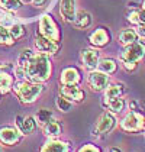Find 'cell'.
<instances>
[{"label":"cell","mask_w":145,"mask_h":152,"mask_svg":"<svg viewBox=\"0 0 145 152\" xmlns=\"http://www.w3.org/2000/svg\"><path fill=\"white\" fill-rule=\"evenodd\" d=\"M80 72L77 68L74 67H67L64 68L62 72H61V77H60V81L61 84L64 86H70V84H78L80 83Z\"/></svg>","instance_id":"13"},{"label":"cell","mask_w":145,"mask_h":152,"mask_svg":"<svg viewBox=\"0 0 145 152\" xmlns=\"http://www.w3.org/2000/svg\"><path fill=\"white\" fill-rule=\"evenodd\" d=\"M16 125L19 128V132L22 135H31L34 133V130L36 129V120L35 117L32 116H26V117H16Z\"/></svg>","instance_id":"12"},{"label":"cell","mask_w":145,"mask_h":152,"mask_svg":"<svg viewBox=\"0 0 145 152\" xmlns=\"http://www.w3.org/2000/svg\"><path fill=\"white\" fill-rule=\"evenodd\" d=\"M47 0H32V3H34V6H36V7H41L44 3H45Z\"/></svg>","instance_id":"34"},{"label":"cell","mask_w":145,"mask_h":152,"mask_svg":"<svg viewBox=\"0 0 145 152\" xmlns=\"http://www.w3.org/2000/svg\"><path fill=\"white\" fill-rule=\"evenodd\" d=\"M9 32H10V35H12L13 39H19V38H22V36L25 35V28L19 23H12Z\"/></svg>","instance_id":"29"},{"label":"cell","mask_w":145,"mask_h":152,"mask_svg":"<svg viewBox=\"0 0 145 152\" xmlns=\"http://www.w3.org/2000/svg\"><path fill=\"white\" fill-rule=\"evenodd\" d=\"M142 58H145V45L141 42H133L131 45L125 47V49L119 55V59L126 71H133Z\"/></svg>","instance_id":"2"},{"label":"cell","mask_w":145,"mask_h":152,"mask_svg":"<svg viewBox=\"0 0 145 152\" xmlns=\"http://www.w3.org/2000/svg\"><path fill=\"white\" fill-rule=\"evenodd\" d=\"M87 83L93 91H105V88L109 86V74H105L102 71H92L89 74Z\"/></svg>","instance_id":"7"},{"label":"cell","mask_w":145,"mask_h":152,"mask_svg":"<svg viewBox=\"0 0 145 152\" xmlns=\"http://www.w3.org/2000/svg\"><path fill=\"white\" fill-rule=\"evenodd\" d=\"M103 104L108 109V112L113 113V115H119L126 106V100L123 97H116V99H112L108 102H103Z\"/></svg>","instance_id":"19"},{"label":"cell","mask_w":145,"mask_h":152,"mask_svg":"<svg viewBox=\"0 0 145 152\" xmlns=\"http://www.w3.org/2000/svg\"><path fill=\"white\" fill-rule=\"evenodd\" d=\"M136 39H138V35H136L135 29H123L118 35V41L123 47H128L133 42H136Z\"/></svg>","instance_id":"21"},{"label":"cell","mask_w":145,"mask_h":152,"mask_svg":"<svg viewBox=\"0 0 145 152\" xmlns=\"http://www.w3.org/2000/svg\"><path fill=\"white\" fill-rule=\"evenodd\" d=\"M142 132H144V138H145V128H144V130H142Z\"/></svg>","instance_id":"38"},{"label":"cell","mask_w":145,"mask_h":152,"mask_svg":"<svg viewBox=\"0 0 145 152\" xmlns=\"http://www.w3.org/2000/svg\"><path fill=\"white\" fill-rule=\"evenodd\" d=\"M129 109H131L132 112H142L141 106H139V103H138L136 100H131V102H129Z\"/></svg>","instance_id":"33"},{"label":"cell","mask_w":145,"mask_h":152,"mask_svg":"<svg viewBox=\"0 0 145 152\" xmlns=\"http://www.w3.org/2000/svg\"><path fill=\"white\" fill-rule=\"evenodd\" d=\"M118 68L116 65V61L112 58H103L99 59V64H97V70L105 72V74H113Z\"/></svg>","instance_id":"22"},{"label":"cell","mask_w":145,"mask_h":152,"mask_svg":"<svg viewBox=\"0 0 145 152\" xmlns=\"http://www.w3.org/2000/svg\"><path fill=\"white\" fill-rule=\"evenodd\" d=\"M68 149H70V145L67 142L51 139L41 148L39 152H68Z\"/></svg>","instance_id":"17"},{"label":"cell","mask_w":145,"mask_h":152,"mask_svg":"<svg viewBox=\"0 0 145 152\" xmlns=\"http://www.w3.org/2000/svg\"><path fill=\"white\" fill-rule=\"evenodd\" d=\"M35 47L39 52L48 55V54H57L58 49H60V44L51 41L48 38H44V36H41L38 34V36H36V39H35Z\"/></svg>","instance_id":"9"},{"label":"cell","mask_w":145,"mask_h":152,"mask_svg":"<svg viewBox=\"0 0 145 152\" xmlns=\"http://www.w3.org/2000/svg\"><path fill=\"white\" fill-rule=\"evenodd\" d=\"M13 38L9 32V29H6L4 26H0V45H12Z\"/></svg>","instance_id":"28"},{"label":"cell","mask_w":145,"mask_h":152,"mask_svg":"<svg viewBox=\"0 0 145 152\" xmlns=\"http://www.w3.org/2000/svg\"><path fill=\"white\" fill-rule=\"evenodd\" d=\"M106 152H122V151L119 149V148H109Z\"/></svg>","instance_id":"35"},{"label":"cell","mask_w":145,"mask_h":152,"mask_svg":"<svg viewBox=\"0 0 145 152\" xmlns=\"http://www.w3.org/2000/svg\"><path fill=\"white\" fill-rule=\"evenodd\" d=\"M90 44L92 45H94V47H105V45H108L109 41H110V35H109V32L105 29V28H97L96 31L90 35Z\"/></svg>","instance_id":"14"},{"label":"cell","mask_w":145,"mask_h":152,"mask_svg":"<svg viewBox=\"0 0 145 152\" xmlns=\"http://www.w3.org/2000/svg\"><path fill=\"white\" fill-rule=\"evenodd\" d=\"M72 25H74L77 29H86V28H89V26L92 25V15L89 12H86V10L77 12Z\"/></svg>","instance_id":"20"},{"label":"cell","mask_w":145,"mask_h":152,"mask_svg":"<svg viewBox=\"0 0 145 152\" xmlns=\"http://www.w3.org/2000/svg\"><path fill=\"white\" fill-rule=\"evenodd\" d=\"M0 140L4 145H15L21 140V132L13 128L0 129Z\"/></svg>","instance_id":"15"},{"label":"cell","mask_w":145,"mask_h":152,"mask_svg":"<svg viewBox=\"0 0 145 152\" xmlns=\"http://www.w3.org/2000/svg\"><path fill=\"white\" fill-rule=\"evenodd\" d=\"M32 55H34V52H32L31 49H23V51L21 52V55H19V59H18V65H23L25 62L31 58Z\"/></svg>","instance_id":"30"},{"label":"cell","mask_w":145,"mask_h":152,"mask_svg":"<svg viewBox=\"0 0 145 152\" xmlns=\"http://www.w3.org/2000/svg\"><path fill=\"white\" fill-rule=\"evenodd\" d=\"M23 68L25 78L32 83H44L51 77V59L47 54H34L31 58L21 65Z\"/></svg>","instance_id":"1"},{"label":"cell","mask_w":145,"mask_h":152,"mask_svg":"<svg viewBox=\"0 0 145 152\" xmlns=\"http://www.w3.org/2000/svg\"><path fill=\"white\" fill-rule=\"evenodd\" d=\"M77 152H102L96 145H92V143H87V145H83Z\"/></svg>","instance_id":"31"},{"label":"cell","mask_w":145,"mask_h":152,"mask_svg":"<svg viewBox=\"0 0 145 152\" xmlns=\"http://www.w3.org/2000/svg\"><path fill=\"white\" fill-rule=\"evenodd\" d=\"M51 119H52V112L48 110V109H39L38 113H36V117H35V120L39 125H42V126L47 125Z\"/></svg>","instance_id":"25"},{"label":"cell","mask_w":145,"mask_h":152,"mask_svg":"<svg viewBox=\"0 0 145 152\" xmlns=\"http://www.w3.org/2000/svg\"><path fill=\"white\" fill-rule=\"evenodd\" d=\"M138 38H142L145 39V25H136V29H135Z\"/></svg>","instance_id":"32"},{"label":"cell","mask_w":145,"mask_h":152,"mask_svg":"<svg viewBox=\"0 0 145 152\" xmlns=\"http://www.w3.org/2000/svg\"><path fill=\"white\" fill-rule=\"evenodd\" d=\"M21 1H23V3H31L32 0H21Z\"/></svg>","instance_id":"36"},{"label":"cell","mask_w":145,"mask_h":152,"mask_svg":"<svg viewBox=\"0 0 145 152\" xmlns=\"http://www.w3.org/2000/svg\"><path fill=\"white\" fill-rule=\"evenodd\" d=\"M60 15L65 22L72 23L75 19V0H61L60 1Z\"/></svg>","instance_id":"11"},{"label":"cell","mask_w":145,"mask_h":152,"mask_svg":"<svg viewBox=\"0 0 145 152\" xmlns=\"http://www.w3.org/2000/svg\"><path fill=\"white\" fill-rule=\"evenodd\" d=\"M55 104L58 107V110L62 112V113H67V112H70L72 107V102H70L68 99H65L64 96H58L57 97V102H55Z\"/></svg>","instance_id":"26"},{"label":"cell","mask_w":145,"mask_h":152,"mask_svg":"<svg viewBox=\"0 0 145 152\" xmlns=\"http://www.w3.org/2000/svg\"><path fill=\"white\" fill-rule=\"evenodd\" d=\"M99 59H100V55H99V51L96 49H83L81 51V62L84 65V68L90 71H94L97 68V64H99Z\"/></svg>","instance_id":"10"},{"label":"cell","mask_w":145,"mask_h":152,"mask_svg":"<svg viewBox=\"0 0 145 152\" xmlns=\"http://www.w3.org/2000/svg\"><path fill=\"white\" fill-rule=\"evenodd\" d=\"M142 10H145V0H144V3H142Z\"/></svg>","instance_id":"37"},{"label":"cell","mask_w":145,"mask_h":152,"mask_svg":"<svg viewBox=\"0 0 145 152\" xmlns=\"http://www.w3.org/2000/svg\"><path fill=\"white\" fill-rule=\"evenodd\" d=\"M116 123H118L116 116L110 112H105L96 120V123L93 126V135L97 138H102V136L108 135L109 132H112L116 126Z\"/></svg>","instance_id":"5"},{"label":"cell","mask_w":145,"mask_h":152,"mask_svg":"<svg viewBox=\"0 0 145 152\" xmlns=\"http://www.w3.org/2000/svg\"><path fill=\"white\" fill-rule=\"evenodd\" d=\"M13 88V80L7 72H1L0 71V91L1 93H7Z\"/></svg>","instance_id":"23"},{"label":"cell","mask_w":145,"mask_h":152,"mask_svg":"<svg viewBox=\"0 0 145 152\" xmlns=\"http://www.w3.org/2000/svg\"><path fill=\"white\" fill-rule=\"evenodd\" d=\"M128 20L133 25H145V10H131L128 13Z\"/></svg>","instance_id":"24"},{"label":"cell","mask_w":145,"mask_h":152,"mask_svg":"<svg viewBox=\"0 0 145 152\" xmlns=\"http://www.w3.org/2000/svg\"><path fill=\"white\" fill-rule=\"evenodd\" d=\"M122 130L128 133H136L142 132L145 128V113L144 112H129L126 116L121 120Z\"/></svg>","instance_id":"4"},{"label":"cell","mask_w":145,"mask_h":152,"mask_svg":"<svg viewBox=\"0 0 145 152\" xmlns=\"http://www.w3.org/2000/svg\"><path fill=\"white\" fill-rule=\"evenodd\" d=\"M125 93V86L122 83H113V84H109L108 87L105 88V100L103 102H108L112 99H116V97H122Z\"/></svg>","instance_id":"18"},{"label":"cell","mask_w":145,"mask_h":152,"mask_svg":"<svg viewBox=\"0 0 145 152\" xmlns=\"http://www.w3.org/2000/svg\"><path fill=\"white\" fill-rule=\"evenodd\" d=\"M60 94L64 96L65 99H68L72 103H81L86 99L84 91L77 86V84H70V86H64L61 84L60 87Z\"/></svg>","instance_id":"8"},{"label":"cell","mask_w":145,"mask_h":152,"mask_svg":"<svg viewBox=\"0 0 145 152\" xmlns=\"http://www.w3.org/2000/svg\"><path fill=\"white\" fill-rule=\"evenodd\" d=\"M39 35L44 38H48L54 42H60V31L58 26L55 23V20L49 16V15H44L39 19Z\"/></svg>","instance_id":"6"},{"label":"cell","mask_w":145,"mask_h":152,"mask_svg":"<svg viewBox=\"0 0 145 152\" xmlns=\"http://www.w3.org/2000/svg\"><path fill=\"white\" fill-rule=\"evenodd\" d=\"M0 7L7 12H15L21 7V0H0Z\"/></svg>","instance_id":"27"},{"label":"cell","mask_w":145,"mask_h":152,"mask_svg":"<svg viewBox=\"0 0 145 152\" xmlns=\"http://www.w3.org/2000/svg\"><path fill=\"white\" fill-rule=\"evenodd\" d=\"M13 91L22 103L29 104V103L36 102V99L44 91V86H42V83H32L26 80V81L16 83L13 87Z\"/></svg>","instance_id":"3"},{"label":"cell","mask_w":145,"mask_h":152,"mask_svg":"<svg viewBox=\"0 0 145 152\" xmlns=\"http://www.w3.org/2000/svg\"><path fill=\"white\" fill-rule=\"evenodd\" d=\"M61 133H62V125L60 123V120L52 117L47 125H44V135L51 139H57Z\"/></svg>","instance_id":"16"}]
</instances>
